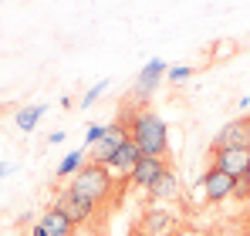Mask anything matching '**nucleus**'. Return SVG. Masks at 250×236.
I'll return each mask as SVG.
<instances>
[{
  "label": "nucleus",
  "mask_w": 250,
  "mask_h": 236,
  "mask_svg": "<svg viewBox=\"0 0 250 236\" xmlns=\"http://www.w3.org/2000/svg\"><path fill=\"white\" fill-rule=\"evenodd\" d=\"M132 142L142 149V156H152V158H166L169 156V132H166V121L159 118V112L152 108H139L132 115Z\"/></svg>",
  "instance_id": "nucleus-1"
},
{
  "label": "nucleus",
  "mask_w": 250,
  "mask_h": 236,
  "mask_svg": "<svg viewBox=\"0 0 250 236\" xmlns=\"http://www.w3.org/2000/svg\"><path fill=\"white\" fill-rule=\"evenodd\" d=\"M71 189H75L78 196H84L88 202H95V206H105V199L115 193V176L108 172V165L88 162L82 172L71 176Z\"/></svg>",
  "instance_id": "nucleus-2"
},
{
  "label": "nucleus",
  "mask_w": 250,
  "mask_h": 236,
  "mask_svg": "<svg viewBox=\"0 0 250 236\" xmlns=\"http://www.w3.org/2000/svg\"><path fill=\"white\" fill-rule=\"evenodd\" d=\"M128 138H132V132H128V121H125V118H115L112 125H105L102 138L91 145V162H95V165H108V158L115 156V152L122 149Z\"/></svg>",
  "instance_id": "nucleus-3"
},
{
  "label": "nucleus",
  "mask_w": 250,
  "mask_h": 236,
  "mask_svg": "<svg viewBox=\"0 0 250 236\" xmlns=\"http://www.w3.org/2000/svg\"><path fill=\"white\" fill-rule=\"evenodd\" d=\"M213 165L230 172L233 179H244L250 169V145H230V149H213Z\"/></svg>",
  "instance_id": "nucleus-4"
},
{
  "label": "nucleus",
  "mask_w": 250,
  "mask_h": 236,
  "mask_svg": "<svg viewBox=\"0 0 250 236\" xmlns=\"http://www.w3.org/2000/svg\"><path fill=\"white\" fill-rule=\"evenodd\" d=\"M54 206H58V209H61V213H64L75 226H82L84 219H91V213L98 209L95 202H88L84 196H78L71 186H68V189H61V196H58V202H54Z\"/></svg>",
  "instance_id": "nucleus-5"
},
{
  "label": "nucleus",
  "mask_w": 250,
  "mask_h": 236,
  "mask_svg": "<svg viewBox=\"0 0 250 236\" xmlns=\"http://www.w3.org/2000/svg\"><path fill=\"white\" fill-rule=\"evenodd\" d=\"M200 182H203V189H207V202H223V199L233 196V189H237V179H233L230 172L216 169V165H209L207 176H203Z\"/></svg>",
  "instance_id": "nucleus-6"
},
{
  "label": "nucleus",
  "mask_w": 250,
  "mask_h": 236,
  "mask_svg": "<svg viewBox=\"0 0 250 236\" xmlns=\"http://www.w3.org/2000/svg\"><path fill=\"white\" fill-rule=\"evenodd\" d=\"M169 169V162L166 158H152V156H142V162L132 169V176H128V182L135 186V189H149L163 172Z\"/></svg>",
  "instance_id": "nucleus-7"
},
{
  "label": "nucleus",
  "mask_w": 250,
  "mask_h": 236,
  "mask_svg": "<svg viewBox=\"0 0 250 236\" xmlns=\"http://www.w3.org/2000/svg\"><path fill=\"white\" fill-rule=\"evenodd\" d=\"M230 145H250V128H247V115L244 118H230L216 138H213V149H230Z\"/></svg>",
  "instance_id": "nucleus-8"
},
{
  "label": "nucleus",
  "mask_w": 250,
  "mask_h": 236,
  "mask_svg": "<svg viewBox=\"0 0 250 236\" xmlns=\"http://www.w3.org/2000/svg\"><path fill=\"white\" fill-rule=\"evenodd\" d=\"M139 162H142V149L128 138L122 149L108 158V172H112V176H119V179H128V176H132V169H135Z\"/></svg>",
  "instance_id": "nucleus-9"
},
{
  "label": "nucleus",
  "mask_w": 250,
  "mask_h": 236,
  "mask_svg": "<svg viewBox=\"0 0 250 236\" xmlns=\"http://www.w3.org/2000/svg\"><path fill=\"white\" fill-rule=\"evenodd\" d=\"M169 75V68H166V61L163 58H152L142 71H139V78H135V91L139 95H149V91H156V84Z\"/></svg>",
  "instance_id": "nucleus-10"
},
{
  "label": "nucleus",
  "mask_w": 250,
  "mask_h": 236,
  "mask_svg": "<svg viewBox=\"0 0 250 236\" xmlns=\"http://www.w3.org/2000/svg\"><path fill=\"white\" fill-rule=\"evenodd\" d=\"M38 223H41V230H44L47 236H71V233H75V223H71V219H68V216H64L58 206L44 209Z\"/></svg>",
  "instance_id": "nucleus-11"
},
{
  "label": "nucleus",
  "mask_w": 250,
  "mask_h": 236,
  "mask_svg": "<svg viewBox=\"0 0 250 236\" xmlns=\"http://www.w3.org/2000/svg\"><path fill=\"white\" fill-rule=\"evenodd\" d=\"M172 226H176V219H172L169 213H163V209H149L135 230H142L146 236H169V233H172Z\"/></svg>",
  "instance_id": "nucleus-12"
},
{
  "label": "nucleus",
  "mask_w": 250,
  "mask_h": 236,
  "mask_svg": "<svg viewBox=\"0 0 250 236\" xmlns=\"http://www.w3.org/2000/svg\"><path fill=\"white\" fill-rule=\"evenodd\" d=\"M149 196H152V199H176V196H179V179H176L172 169H166V172L149 186Z\"/></svg>",
  "instance_id": "nucleus-13"
},
{
  "label": "nucleus",
  "mask_w": 250,
  "mask_h": 236,
  "mask_svg": "<svg viewBox=\"0 0 250 236\" xmlns=\"http://www.w3.org/2000/svg\"><path fill=\"white\" fill-rule=\"evenodd\" d=\"M44 112H47L44 105H27V108H21V112H17V128H21V132H31V128L41 121Z\"/></svg>",
  "instance_id": "nucleus-14"
},
{
  "label": "nucleus",
  "mask_w": 250,
  "mask_h": 236,
  "mask_svg": "<svg viewBox=\"0 0 250 236\" xmlns=\"http://www.w3.org/2000/svg\"><path fill=\"white\" fill-rule=\"evenodd\" d=\"M82 169H84V152H71V156H64V162L58 165V179H68V176H75Z\"/></svg>",
  "instance_id": "nucleus-15"
},
{
  "label": "nucleus",
  "mask_w": 250,
  "mask_h": 236,
  "mask_svg": "<svg viewBox=\"0 0 250 236\" xmlns=\"http://www.w3.org/2000/svg\"><path fill=\"white\" fill-rule=\"evenodd\" d=\"M237 54V40L233 38H220L213 44V61H230Z\"/></svg>",
  "instance_id": "nucleus-16"
},
{
  "label": "nucleus",
  "mask_w": 250,
  "mask_h": 236,
  "mask_svg": "<svg viewBox=\"0 0 250 236\" xmlns=\"http://www.w3.org/2000/svg\"><path fill=\"white\" fill-rule=\"evenodd\" d=\"M105 88H108V78H105V81H98V84H91V91H88V95L82 98V108H91V105L98 101V95H102Z\"/></svg>",
  "instance_id": "nucleus-17"
},
{
  "label": "nucleus",
  "mask_w": 250,
  "mask_h": 236,
  "mask_svg": "<svg viewBox=\"0 0 250 236\" xmlns=\"http://www.w3.org/2000/svg\"><path fill=\"white\" fill-rule=\"evenodd\" d=\"M189 75H193V68H169V75H166V78L172 81V84H179V81H186Z\"/></svg>",
  "instance_id": "nucleus-18"
},
{
  "label": "nucleus",
  "mask_w": 250,
  "mask_h": 236,
  "mask_svg": "<svg viewBox=\"0 0 250 236\" xmlns=\"http://www.w3.org/2000/svg\"><path fill=\"white\" fill-rule=\"evenodd\" d=\"M102 132H105V125H91V128H88V138H84V142H88V145H95V142L102 138Z\"/></svg>",
  "instance_id": "nucleus-19"
},
{
  "label": "nucleus",
  "mask_w": 250,
  "mask_h": 236,
  "mask_svg": "<svg viewBox=\"0 0 250 236\" xmlns=\"http://www.w3.org/2000/svg\"><path fill=\"white\" fill-rule=\"evenodd\" d=\"M31 236H47V233H44V230H41V223H38V226L31 230Z\"/></svg>",
  "instance_id": "nucleus-20"
},
{
  "label": "nucleus",
  "mask_w": 250,
  "mask_h": 236,
  "mask_svg": "<svg viewBox=\"0 0 250 236\" xmlns=\"http://www.w3.org/2000/svg\"><path fill=\"white\" fill-rule=\"evenodd\" d=\"M169 236H189V230H172Z\"/></svg>",
  "instance_id": "nucleus-21"
},
{
  "label": "nucleus",
  "mask_w": 250,
  "mask_h": 236,
  "mask_svg": "<svg viewBox=\"0 0 250 236\" xmlns=\"http://www.w3.org/2000/svg\"><path fill=\"white\" fill-rule=\"evenodd\" d=\"M128 236H146V233L142 230H128Z\"/></svg>",
  "instance_id": "nucleus-22"
},
{
  "label": "nucleus",
  "mask_w": 250,
  "mask_h": 236,
  "mask_svg": "<svg viewBox=\"0 0 250 236\" xmlns=\"http://www.w3.org/2000/svg\"><path fill=\"white\" fill-rule=\"evenodd\" d=\"M7 172H10V165H0V176H7Z\"/></svg>",
  "instance_id": "nucleus-23"
},
{
  "label": "nucleus",
  "mask_w": 250,
  "mask_h": 236,
  "mask_svg": "<svg viewBox=\"0 0 250 236\" xmlns=\"http://www.w3.org/2000/svg\"><path fill=\"white\" fill-rule=\"evenodd\" d=\"M244 179H247V182H250V169H247V176H244Z\"/></svg>",
  "instance_id": "nucleus-24"
},
{
  "label": "nucleus",
  "mask_w": 250,
  "mask_h": 236,
  "mask_svg": "<svg viewBox=\"0 0 250 236\" xmlns=\"http://www.w3.org/2000/svg\"><path fill=\"white\" fill-rule=\"evenodd\" d=\"M247 128H250V115H247Z\"/></svg>",
  "instance_id": "nucleus-25"
}]
</instances>
